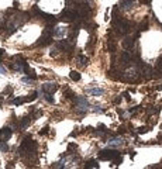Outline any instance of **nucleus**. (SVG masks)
Returning a JSON list of instances; mask_svg holds the SVG:
<instances>
[{
    "instance_id": "nucleus-1",
    "label": "nucleus",
    "mask_w": 162,
    "mask_h": 169,
    "mask_svg": "<svg viewBox=\"0 0 162 169\" xmlns=\"http://www.w3.org/2000/svg\"><path fill=\"white\" fill-rule=\"evenodd\" d=\"M76 104H78V109L81 111H86L89 109V103H88V100L85 97H78L76 99Z\"/></svg>"
},
{
    "instance_id": "nucleus-2",
    "label": "nucleus",
    "mask_w": 162,
    "mask_h": 169,
    "mask_svg": "<svg viewBox=\"0 0 162 169\" xmlns=\"http://www.w3.org/2000/svg\"><path fill=\"white\" fill-rule=\"evenodd\" d=\"M88 93H90L92 96H102L104 93L103 89H99V88H95V89H88Z\"/></svg>"
},
{
    "instance_id": "nucleus-3",
    "label": "nucleus",
    "mask_w": 162,
    "mask_h": 169,
    "mask_svg": "<svg viewBox=\"0 0 162 169\" xmlns=\"http://www.w3.org/2000/svg\"><path fill=\"white\" fill-rule=\"evenodd\" d=\"M121 144H123L121 138H113V140H110V141L107 142L109 147H119V145H121Z\"/></svg>"
},
{
    "instance_id": "nucleus-4",
    "label": "nucleus",
    "mask_w": 162,
    "mask_h": 169,
    "mask_svg": "<svg viewBox=\"0 0 162 169\" xmlns=\"http://www.w3.org/2000/svg\"><path fill=\"white\" fill-rule=\"evenodd\" d=\"M71 76H72V79H75V81H78V79L81 78V76L78 75V72H72V75H71Z\"/></svg>"
},
{
    "instance_id": "nucleus-5",
    "label": "nucleus",
    "mask_w": 162,
    "mask_h": 169,
    "mask_svg": "<svg viewBox=\"0 0 162 169\" xmlns=\"http://www.w3.org/2000/svg\"><path fill=\"white\" fill-rule=\"evenodd\" d=\"M0 73H1V75H4V73H6V69H4L3 66H0Z\"/></svg>"
},
{
    "instance_id": "nucleus-6",
    "label": "nucleus",
    "mask_w": 162,
    "mask_h": 169,
    "mask_svg": "<svg viewBox=\"0 0 162 169\" xmlns=\"http://www.w3.org/2000/svg\"><path fill=\"white\" fill-rule=\"evenodd\" d=\"M159 66H161V69H162V62H161V65H159Z\"/></svg>"
}]
</instances>
